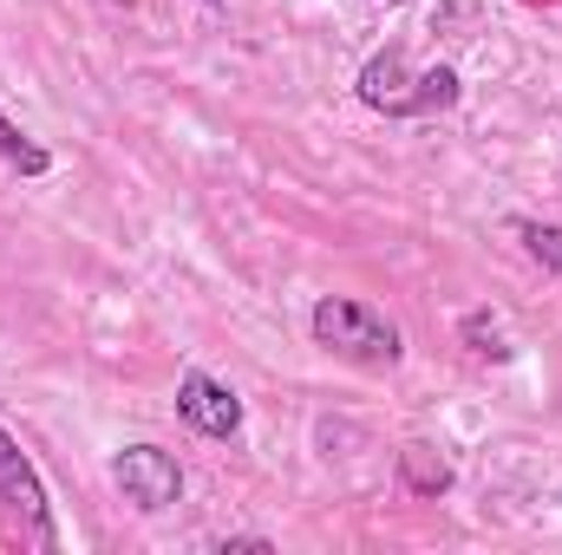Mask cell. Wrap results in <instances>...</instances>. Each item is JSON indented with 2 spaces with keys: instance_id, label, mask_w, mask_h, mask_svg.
Segmentation results:
<instances>
[{
  "instance_id": "1",
  "label": "cell",
  "mask_w": 562,
  "mask_h": 555,
  "mask_svg": "<svg viewBox=\"0 0 562 555\" xmlns=\"http://www.w3.org/2000/svg\"><path fill=\"white\" fill-rule=\"evenodd\" d=\"M360 105L386 112V118H438L458 105V72L438 66V72H406V46H386L360 66Z\"/></svg>"
},
{
  "instance_id": "2",
  "label": "cell",
  "mask_w": 562,
  "mask_h": 555,
  "mask_svg": "<svg viewBox=\"0 0 562 555\" xmlns=\"http://www.w3.org/2000/svg\"><path fill=\"white\" fill-rule=\"evenodd\" d=\"M307 327H314V347H327V353H340V360H353V366H393V360H400V327H393L373 301L321 294L314 314H307Z\"/></svg>"
},
{
  "instance_id": "3",
  "label": "cell",
  "mask_w": 562,
  "mask_h": 555,
  "mask_svg": "<svg viewBox=\"0 0 562 555\" xmlns=\"http://www.w3.org/2000/svg\"><path fill=\"white\" fill-rule=\"evenodd\" d=\"M112 477H119L125 503H138V510H170L183 497V464L164 444H125L112 457Z\"/></svg>"
},
{
  "instance_id": "4",
  "label": "cell",
  "mask_w": 562,
  "mask_h": 555,
  "mask_svg": "<svg viewBox=\"0 0 562 555\" xmlns=\"http://www.w3.org/2000/svg\"><path fill=\"white\" fill-rule=\"evenodd\" d=\"M0 503L26 523V536L40 543V550H53V510H46V484H40V471L20 457V444L0 431Z\"/></svg>"
},
{
  "instance_id": "5",
  "label": "cell",
  "mask_w": 562,
  "mask_h": 555,
  "mask_svg": "<svg viewBox=\"0 0 562 555\" xmlns=\"http://www.w3.org/2000/svg\"><path fill=\"white\" fill-rule=\"evenodd\" d=\"M177 412H183V424H196L203 438H236L243 431V399L223 380H210V373H183L177 380Z\"/></svg>"
},
{
  "instance_id": "6",
  "label": "cell",
  "mask_w": 562,
  "mask_h": 555,
  "mask_svg": "<svg viewBox=\"0 0 562 555\" xmlns=\"http://www.w3.org/2000/svg\"><path fill=\"white\" fill-rule=\"evenodd\" d=\"M400 471H406V484H413L419 497H445V490H451V464H445L431 444H406V451H400Z\"/></svg>"
},
{
  "instance_id": "7",
  "label": "cell",
  "mask_w": 562,
  "mask_h": 555,
  "mask_svg": "<svg viewBox=\"0 0 562 555\" xmlns=\"http://www.w3.org/2000/svg\"><path fill=\"white\" fill-rule=\"evenodd\" d=\"M0 157H7L13 170H26V177H46V170H53V157H46L40 144H26L20 125H7V112H0Z\"/></svg>"
},
{
  "instance_id": "8",
  "label": "cell",
  "mask_w": 562,
  "mask_h": 555,
  "mask_svg": "<svg viewBox=\"0 0 562 555\" xmlns=\"http://www.w3.org/2000/svg\"><path fill=\"white\" fill-rule=\"evenodd\" d=\"M517 236H524V249H530L550 275H562V223H517Z\"/></svg>"
},
{
  "instance_id": "9",
  "label": "cell",
  "mask_w": 562,
  "mask_h": 555,
  "mask_svg": "<svg viewBox=\"0 0 562 555\" xmlns=\"http://www.w3.org/2000/svg\"><path fill=\"white\" fill-rule=\"evenodd\" d=\"M464 333L477 340V353H491V360H510V347L497 340V327H484V314H471V320H464Z\"/></svg>"
},
{
  "instance_id": "10",
  "label": "cell",
  "mask_w": 562,
  "mask_h": 555,
  "mask_svg": "<svg viewBox=\"0 0 562 555\" xmlns=\"http://www.w3.org/2000/svg\"><path fill=\"white\" fill-rule=\"evenodd\" d=\"M210 7H223V0H210Z\"/></svg>"
}]
</instances>
